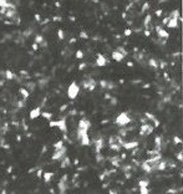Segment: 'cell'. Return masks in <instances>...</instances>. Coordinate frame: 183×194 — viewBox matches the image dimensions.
Instances as JSON below:
<instances>
[{"label":"cell","mask_w":183,"mask_h":194,"mask_svg":"<svg viewBox=\"0 0 183 194\" xmlns=\"http://www.w3.org/2000/svg\"><path fill=\"white\" fill-rule=\"evenodd\" d=\"M110 193H111V194H113V193H117V190H112V189H111V190H110Z\"/></svg>","instance_id":"cell-61"},{"label":"cell","mask_w":183,"mask_h":194,"mask_svg":"<svg viewBox=\"0 0 183 194\" xmlns=\"http://www.w3.org/2000/svg\"><path fill=\"white\" fill-rule=\"evenodd\" d=\"M32 49H34V51H38V49H39V45L38 44H32Z\"/></svg>","instance_id":"cell-48"},{"label":"cell","mask_w":183,"mask_h":194,"mask_svg":"<svg viewBox=\"0 0 183 194\" xmlns=\"http://www.w3.org/2000/svg\"><path fill=\"white\" fill-rule=\"evenodd\" d=\"M171 18H170V16H167V18H164L163 20H162V22H163V25H167V22H168V20H170Z\"/></svg>","instance_id":"cell-44"},{"label":"cell","mask_w":183,"mask_h":194,"mask_svg":"<svg viewBox=\"0 0 183 194\" xmlns=\"http://www.w3.org/2000/svg\"><path fill=\"white\" fill-rule=\"evenodd\" d=\"M68 177H69L68 174H64V175L61 177V179H60V181H64V182H68Z\"/></svg>","instance_id":"cell-45"},{"label":"cell","mask_w":183,"mask_h":194,"mask_svg":"<svg viewBox=\"0 0 183 194\" xmlns=\"http://www.w3.org/2000/svg\"><path fill=\"white\" fill-rule=\"evenodd\" d=\"M166 193H177V190H174V189H170V190H167Z\"/></svg>","instance_id":"cell-55"},{"label":"cell","mask_w":183,"mask_h":194,"mask_svg":"<svg viewBox=\"0 0 183 194\" xmlns=\"http://www.w3.org/2000/svg\"><path fill=\"white\" fill-rule=\"evenodd\" d=\"M140 193H141V194H148L149 190H148L147 187H140Z\"/></svg>","instance_id":"cell-32"},{"label":"cell","mask_w":183,"mask_h":194,"mask_svg":"<svg viewBox=\"0 0 183 194\" xmlns=\"http://www.w3.org/2000/svg\"><path fill=\"white\" fill-rule=\"evenodd\" d=\"M107 58L102 55V54H97V58H96V65L98 66V67H104V66H106L107 65Z\"/></svg>","instance_id":"cell-6"},{"label":"cell","mask_w":183,"mask_h":194,"mask_svg":"<svg viewBox=\"0 0 183 194\" xmlns=\"http://www.w3.org/2000/svg\"><path fill=\"white\" fill-rule=\"evenodd\" d=\"M151 18H152V16L149 15V14H148V15L146 16V18H145V21H143V26H145V29H146V30L148 29V25H149V22H151Z\"/></svg>","instance_id":"cell-25"},{"label":"cell","mask_w":183,"mask_h":194,"mask_svg":"<svg viewBox=\"0 0 183 194\" xmlns=\"http://www.w3.org/2000/svg\"><path fill=\"white\" fill-rule=\"evenodd\" d=\"M40 115H41V108L36 107V108H34V109H31V111H30L29 117H30V120H36L38 117H40Z\"/></svg>","instance_id":"cell-13"},{"label":"cell","mask_w":183,"mask_h":194,"mask_svg":"<svg viewBox=\"0 0 183 194\" xmlns=\"http://www.w3.org/2000/svg\"><path fill=\"white\" fill-rule=\"evenodd\" d=\"M85 67H86V65H85V64H80V66H79V70H80V71H82V70L85 69Z\"/></svg>","instance_id":"cell-47"},{"label":"cell","mask_w":183,"mask_h":194,"mask_svg":"<svg viewBox=\"0 0 183 194\" xmlns=\"http://www.w3.org/2000/svg\"><path fill=\"white\" fill-rule=\"evenodd\" d=\"M74 43H76V39H75V37L70 39V44H74Z\"/></svg>","instance_id":"cell-53"},{"label":"cell","mask_w":183,"mask_h":194,"mask_svg":"<svg viewBox=\"0 0 183 194\" xmlns=\"http://www.w3.org/2000/svg\"><path fill=\"white\" fill-rule=\"evenodd\" d=\"M154 127L148 123H142V126L140 127V134L141 136H148V134H151L153 132Z\"/></svg>","instance_id":"cell-4"},{"label":"cell","mask_w":183,"mask_h":194,"mask_svg":"<svg viewBox=\"0 0 183 194\" xmlns=\"http://www.w3.org/2000/svg\"><path fill=\"white\" fill-rule=\"evenodd\" d=\"M167 169V161H160V163L157 164V167H156V171H166Z\"/></svg>","instance_id":"cell-19"},{"label":"cell","mask_w":183,"mask_h":194,"mask_svg":"<svg viewBox=\"0 0 183 194\" xmlns=\"http://www.w3.org/2000/svg\"><path fill=\"white\" fill-rule=\"evenodd\" d=\"M36 175L39 177V178H41V175H43V169H38V173H36Z\"/></svg>","instance_id":"cell-46"},{"label":"cell","mask_w":183,"mask_h":194,"mask_svg":"<svg viewBox=\"0 0 183 194\" xmlns=\"http://www.w3.org/2000/svg\"><path fill=\"white\" fill-rule=\"evenodd\" d=\"M148 65L149 66H151V67H153V69L154 70H158V62H157V60H156V58H149V60H148Z\"/></svg>","instance_id":"cell-21"},{"label":"cell","mask_w":183,"mask_h":194,"mask_svg":"<svg viewBox=\"0 0 183 194\" xmlns=\"http://www.w3.org/2000/svg\"><path fill=\"white\" fill-rule=\"evenodd\" d=\"M6 3H8V0H0V7L5 6V5H6Z\"/></svg>","instance_id":"cell-43"},{"label":"cell","mask_w":183,"mask_h":194,"mask_svg":"<svg viewBox=\"0 0 183 194\" xmlns=\"http://www.w3.org/2000/svg\"><path fill=\"white\" fill-rule=\"evenodd\" d=\"M61 20V18H59V16H55L54 18V21H60Z\"/></svg>","instance_id":"cell-54"},{"label":"cell","mask_w":183,"mask_h":194,"mask_svg":"<svg viewBox=\"0 0 183 194\" xmlns=\"http://www.w3.org/2000/svg\"><path fill=\"white\" fill-rule=\"evenodd\" d=\"M148 184H149V181L148 179H141L138 182V185L140 187H148Z\"/></svg>","instance_id":"cell-27"},{"label":"cell","mask_w":183,"mask_h":194,"mask_svg":"<svg viewBox=\"0 0 183 194\" xmlns=\"http://www.w3.org/2000/svg\"><path fill=\"white\" fill-rule=\"evenodd\" d=\"M145 35H146V36H149V35H151V32H149V30H146V29H145Z\"/></svg>","instance_id":"cell-51"},{"label":"cell","mask_w":183,"mask_h":194,"mask_svg":"<svg viewBox=\"0 0 183 194\" xmlns=\"http://www.w3.org/2000/svg\"><path fill=\"white\" fill-rule=\"evenodd\" d=\"M6 172H8V173H11V172H13V167H11V166H10V167H8Z\"/></svg>","instance_id":"cell-50"},{"label":"cell","mask_w":183,"mask_h":194,"mask_svg":"<svg viewBox=\"0 0 183 194\" xmlns=\"http://www.w3.org/2000/svg\"><path fill=\"white\" fill-rule=\"evenodd\" d=\"M74 164H75V166H77V164H79V159H77V158L74 161Z\"/></svg>","instance_id":"cell-57"},{"label":"cell","mask_w":183,"mask_h":194,"mask_svg":"<svg viewBox=\"0 0 183 194\" xmlns=\"http://www.w3.org/2000/svg\"><path fill=\"white\" fill-rule=\"evenodd\" d=\"M34 41H35V44H38V45H39V44H43V43H44V37L41 36V35H36Z\"/></svg>","instance_id":"cell-28"},{"label":"cell","mask_w":183,"mask_h":194,"mask_svg":"<svg viewBox=\"0 0 183 194\" xmlns=\"http://www.w3.org/2000/svg\"><path fill=\"white\" fill-rule=\"evenodd\" d=\"M76 58H79V60H82V58H84V52H82L81 50H77L76 51Z\"/></svg>","instance_id":"cell-31"},{"label":"cell","mask_w":183,"mask_h":194,"mask_svg":"<svg viewBox=\"0 0 183 194\" xmlns=\"http://www.w3.org/2000/svg\"><path fill=\"white\" fill-rule=\"evenodd\" d=\"M77 178H79V173H75V175L72 177V181L75 182V181H76V179H77Z\"/></svg>","instance_id":"cell-49"},{"label":"cell","mask_w":183,"mask_h":194,"mask_svg":"<svg viewBox=\"0 0 183 194\" xmlns=\"http://www.w3.org/2000/svg\"><path fill=\"white\" fill-rule=\"evenodd\" d=\"M127 66H130V67H132V66H134V62H131V61H130V62H127Z\"/></svg>","instance_id":"cell-60"},{"label":"cell","mask_w":183,"mask_h":194,"mask_svg":"<svg viewBox=\"0 0 183 194\" xmlns=\"http://www.w3.org/2000/svg\"><path fill=\"white\" fill-rule=\"evenodd\" d=\"M154 29H156V32H157V35H158L160 39H164L166 40V39L170 37V34L166 31V30H163L161 26H156Z\"/></svg>","instance_id":"cell-8"},{"label":"cell","mask_w":183,"mask_h":194,"mask_svg":"<svg viewBox=\"0 0 183 194\" xmlns=\"http://www.w3.org/2000/svg\"><path fill=\"white\" fill-rule=\"evenodd\" d=\"M79 139H80V142H81L82 146H90V145H91V141H90V137H88L87 132H84V133H82Z\"/></svg>","instance_id":"cell-11"},{"label":"cell","mask_w":183,"mask_h":194,"mask_svg":"<svg viewBox=\"0 0 183 194\" xmlns=\"http://www.w3.org/2000/svg\"><path fill=\"white\" fill-rule=\"evenodd\" d=\"M57 36H59V39L60 40H64V37H65V34H64V31L60 29V30H57Z\"/></svg>","instance_id":"cell-34"},{"label":"cell","mask_w":183,"mask_h":194,"mask_svg":"<svg viewBox=\"0 0 183 194\" xmlns=\"http://www.w3.org/2000/svg\"><path fill=\"white\" fill-rule=\"evenodd\" d=\"M57 187H59V189H60L59 192H60L61 194L65 193L66 190H68V188H69V187H68V182H64V181H60L59 184H57Z\"/></svg>","instance_id":"cell-16"},{"label":"cell","mask_w":183,"mask_h":194,"mask_svg":"<svg viewBox=\"0 0 183 194\" xmlns=\"http://www.w3.org/2000/svg\"><path fill=\"white\" fill-rule=\"evenodd\" d=\"M145 117H146V118H148V120H151V121H153L156 118V116L152 115V113H149V112H145Z\"/></svg>","instance_id":"cell-30"},{"label":"cell","mask_w":183,"mask_h":194,"mask_svg":"<svg viewBox=\"0 0 183 194\" xmlns=\"http://www.w3.org/2000/svg\"><path fill=\"white\" fill-rule=\"evenodd\" d=\"M141 168H142V171H143V172H146V173H151V172H152V167L149 166L146 161L141 163Z\"/></svg>","instance_id":"cell-20"},{"label":"cell","mask_w":183,"mask_h":194,"mask_svg":"<svg viewBox=\"0 0 183 194\" xmlns=\"http://www.w3.org/2000/svg\"><path fill=\"white\" fill-rule=\"evenodd\" d=\"M136 147H138V141H131V142H123L122 148L124 149H135Z\"/></svg>","instance_id":"cell-10"},{"label":"cell","mask_w":183,"mask_h":194,"mask_svg":"<svg viewBox=\"0 0 183 194\" xmlns=\"http://www.w3.org/2000/svg\"><path fill=\"white\" fill-rule=\"evenodd\" d=\"M35 19H36V21H40V15H35Z\"/></svg>","instance_id":"cell-58"},{"label":"cell","mask_w":183,"mask_h":194,"mask_svg":"<svg viewBox=\"0 0 183 194\" xmlns=\"http://www.w3.org/2000/svg\"><path fill=\"white\" fill-rule=\"evenodd\" d=\"M54 175H55V174H54L52 172H45L41 177L44 178V182H45V183H49L50 181H51V179L54 178Z\"/></svg>","instance_id":"cell-18"},{"label":"cell","mask_w":183,"mask_h":194,"mask_svg":"<svg viewBox=\"0 0 183 194\" xmlns=\"http://www.w3.org/2000/svg\"><path fill=\"white\" fill-rule=\"evenodd\" d=\"M69 107V105H62L61 107H60V112H65L66 111V108Z\"/></svg>","instance_id":"cell-41"},{"label":"cell","mask_w":183,"mask_h":194,"mask_svg":"<svg viewBox=\"0 0 183 194\" xmlns=\"http://www.w3.org/2000/svg\"><path fill=\"white\" fill-rule=\"evenodd\" d=\"M100 85H101V87H102L104 90H106V88H107V81H106V80H102L101 82H100Z\"/></svg>","instance_id":"cell-37"},{"label":"cell","mask_w":183,"mask_h":194,"mask_svg":"<svg viewBox=\"0 0 183 194\" xmlns=\"http://www.w3.org/2000/svg\"><path fill=\"white\" fill-rule=\"evenodd\" d=\"M66 152H68V149H66L65 146L62 148H60V149H56L54 152V154H52V161H61V159L66 156Z\"/></svg>","instance_id":"cell-5"},{"label":"cell","mask_w":183,"mask_h":194,"mask_svg":"<svg viewBox=\"0 0 183 194\" xmlns=\"http://www.w3.org/2000/svg\"><path fill=\"white\" fill-rule=\"evenodd\" d=\"M91 127V122L88 120H85V118H82L79 121V128L80 130H84V131H88Z\"/></svg>","instance_id":"cell-9"},{"label":"cell","mask_w":183,"mask_h":194,"mask_svg":"<svg viewBox=\"0 0 183 194\" xmlns=\"http://www.w3.org/2000/svg\"><path fill=\"white\" fill-rule=\"evenodd\" d=\"M82 86H84V88H86L87 91H94L95 87H96V82L95 80H88V81H85V82H82Z\"/></svg>","instance_id":"cell-7"},{"label":"cell","mask_w":183,"mask_h":194,"mask_svg":"<svg viewBox=\"0 0 183 194\" xmlns=\"http://www.w3.org/2000/svg\"><path fill=\"white\" fill-rule=\"evenodd\" d=\"M49 126H50V127H57L62 133H68V123H66L65 118H60L57 121H51V120H50Z\"/></svg>","instance_id":"cell-2"},{"label":"cell","mask_w":183,"mask_h":194,"mask_svg":"<svg viewBox=\"0 0 183 194\" xmlns=\"http://www.w3.org/2000/svg\"><path fill=\"white\" fill-rule=\"evenodd\" d=\"M178 19H176V18H171L170 20H168V22H167V26L170 28V29H176V28H178Z\"/></svg>","instance_id":"cell-15"},{"label":"cell","mask_w":183,"mask_h":194,"mask_svg":"<svg viewBox=\"0 0 183 194\" xmlns=\"http://www.w3.org/2000/svg\"><path fill=\"white\" fill-rule=\"evenodd\" d=\"M70 164H71V159H70L69 157L65 156V157L61 159V168H62V169H65V168L70 167Z\"/></svg>","instance_id":"cell-17"},{"label":"cell","mask_w":183,"mask_h":194,"mask_svg":"<svg viewBox=\"0 0 183 194\" xmlns=\"http://www.w3.org/2000/svg\"><path fill=\"white\" fill-rule=\"evenodd\" d=\"M156 15H157V16H161V15H162V10H157V11H156Z\"/></svg>","instance_id":"cell-52"},{"label":"cell","mask_w":183,"mask_h":194,"mask_svg":"<svg viewBox=\"0 0 183 194\" xmlns=\"http://www.w3.org/2000/svg\"><path fill=\"white\" fill-rule=\"evenodd\" d=\"M5 77H6V80H14L15 75L11 72V70H5Z\"/></svg>","instance_id":"cell-24"},{"label":"cell","mask_w":183,"mask_h":194,"mask_svg":"<svg viewBox=\"0 0 183 194\" xmlns=\"http://www.w3.org/2000/svg\"><path fill=\"white\" fill-rule=\"evenodd\" d=\"M110 149H112L115 152H118V151L122 149V146L120 145V143H111V145H110Z\"/></svg>","instance_id":"cell-22"},{"label":"cell","mask_w":183,"mask_h":194,"mask_svg":"<svg viewBox=\"0 0 183 194\" xmlns=\"http://www.w3.org/2000/svg\"><path fill=\"white\" fill-rule=\"evenodd\" d=\"M76 113H77V112L75 111V109H74V111H71V112H70V115H71V116H75V115H76Z\"/></svg>","instance_id":"cell-59"},{"label":"cell","mask_w":183,"mask_h":194,"mask_svg":"<svg viewBox=\"0 0 183 194\" xmlns=\"http://www.w3.org/2000/svg\"><path fill=\"white\" fill-rule=\"evenodd\" d=\"M148 9H149V4L148 3H145L143 6H142V11H147Z\"/></svg>","instance_id":"cell-38"},{"label":"cell","mask_w":183,"mask_h":194,"mask_svg":"<svg viewBox=\"0 0 183 194\" xmlns=\"http://www.w3.org/2000/svg\"><path fill=\"white\" fill-rule=\"evenodd\" d=\"M131 117L128 116L127 112H122L120 113L117 117H116V120H115V123L120 126V127H124V126H127L128 123H131Z\"/></svg>","instance_id":"cell-1"},{"label":"cell","mask_w":183,"mask_h":194,"mask_svg":"<svg viewBox=\"0 0 183 194\" xmlns=\"http://www.w3.org/2000/svg\"><path fill=\"white\" fill-rule=\"evenodd\" d=\"M123 34H124V35H126V36H130L131 34H132V30H131V29H126V30H124V32H123Z\"/></svg>","instance_id":"cell-40"},{"label":"cell","mask_w":183,"mask_h":194,"mask_svg":"<svg viewBox=\"0 0 183 194\" xmlns=\"http://www.w3.org/2000/svg\"><path fill=\"white\" fill-rule=\"evenodd\" d=\"M94 145H95V151H96V153H100V152H101V149L104 148V139H102V138L94 139Z\"/></svg>","instance_id":"cell-12"},{"label":"cell","mask_w":183,"mask_h":194,"mask_svg":"<svg viewBox=\"0 0 183 194\" xmlns=\"http://www.w3.org/2000/svg\"><path fill=\"white\" fill-rule=\"evenodd\" d=\"M19 92H20V95L22 96V98H24V100H26V98H29V96H30V94H29V91H28L26 88H20V90H19Z\"/></svg>","instance_id":"cell-23"},{"label":"cell","mask_w":183,"mask_h":194,"mask_svg":"<svg viewBox=\"0 0 183 194\" xmlns=\"http://www.w3.org/2000/svg\"><path fill=\"white\" fill-rule=\"evenodd\" d=\"M112 58H113L115 61L121 62V61L123 60V58H124V55H123V54H121V52L118 51V50H116V51H113V52H112Z\"/></svg>","instance_id":"cell-14"},{"label":"cell","mask_w":183,"mask_h":194,"mask_svg":"<svg viewBox=\"0 0 183 194\" xmlns=\"http://www.w3.org/2000/svg\"><path fill=\"white\" fill-rule=\"evenodd\" d=\"M40 116H43L44 117V118H46V120H51V117H52V115L51 113H50V112H41V115Z\"/></svg>","instance_id":"cell-29"},{"label":"cell","mask_w":183,"mask_h":194,"mask_svg":"<svg viewBox=\"0 0 183 194\" xmlns=\"http://www.w3.org/2000/svg\"><path fill=\"white\" fill-rule=\"evenodd\" d=\"M16 141H18V142L21 141V136H20V134H18V136H16Z\"/></svg>","instance_id":"cell-56"},{"label":"cell","mask_w":183,"mask_h":194,"mask_svg":"<svg viewBox=\"0 0 183 194\" xmlns=\"http://www.w3.org/2000/svg\"><path fill=\"white\" fill-rule=\"evenodd\" d=\"M173 142L176 143V145H181V143H182V139H181L178 136H174V137H173Z\"/></svg>","instance_id":"cell-35"},{"label":"cell","mask_w":183,"mask_h":194,"mask_svg":"<svg viewBox=\"0 0 183 194\" xmlns=\"http://www.w3.org/2000/svg\"><path fill=\"white\" fill-rule=\"evenodd\" d=\"M177 159H178L179 162L183 161V154H182V152H178V153H177Z\"/></svg>","instance_id":"cell-39"},{"label":"cell","mask_w":183,"mask_h":194,"mask_svg":"<svg viewBox=\"0 0 183 194\" xmlns=\"http://www.w3.org/2000/svg\"><path fill=\"white\" fill-rule=\"evenodd\" d=\"M118 136H120V137H126V136H127V130H120Z\"/></svg>","instance_id":"cell-36"},{"label":"cell","mask_w":183,"mask_h":194,"mask_svg":"<svg viewBox=\"0 0 183 194\" xmlns=\"http://www.w3.org/2000/svg\"><path fill=\"white\" fill-rule=\"evenodd\" d=\"M79 92H80V86L77 85V82H71L70 86L68 88V96L70 100H75L79 96Z\"/></svg>","instance_id":"cell-3"},{"label":"cell","mask_w":183,"mask_h":194,"mask_svg":"<svg viewBox=\"0 0 183 194\" xmlns=\"http://www.w3.org/2000/svg\"><path fill=\"white\" fill-rule=\"evenodd\" d=\"M62 147H64V141H62V139H60L59 142H56L55 145H54L55 151H56V149H60V148H62Z\"/></svg>","instance_id":"cell-26"},{"label":"cell","mask_w":183,"mask_h":194,"mask_svg":"<svg viewBox=\"0 0 183 194\" xmlns=\"http://www.w3.org/2000/svg\"><path fill=\"white\" fill-rule=\"evenodd\" d=\"M80 37L87 40V39H88V34H87L86 31H81V32H80Z\"/></svg>","instance_id":"cell-33"},{"label":"cell","mask_w":183,"mask_h":194,"mask_svg":"<svg viewBox=\"0 0 183 194\" xmlns=\"http://www.w3.org/2000/svg\"><path fill=\"white\" fill-rule=\"evenodd\" d=\"M96 158H97V159H96V161H97V162H101V161H102V159H104V157H102L101 154H100V153H97V156H96Z\"/></svg>","instance_id":"cell-42"}]
</instances>
